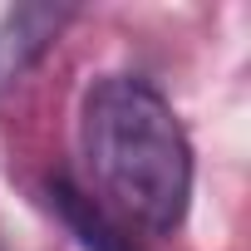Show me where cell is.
Segmentation results:
<instances>
[{
	"mask_svg": "<svg viewBox=\"0 0 251 251\" xmlns=\"http://www.w3.org/2000/svg\"><path fill=\"white\" fill-rule=\"evenodd\" d=\"M79 143L99 192L128 226L153 236L182 226L192 202V143L148 79H99L79 108Z\"/></svg>",
	"mask_w": 251,
	"mask_h": 251,
	"instance_id": "obj_1",
	"label": "cell"
},
{
	"mask_svg": "<svg viewBox=\"0 0 251 251\" xmlns=\"http://www.w3.org/2000/svg\"><path fill=\"white\" fill-rule=\"evenodd\" d=\"M74 20L69 5H15L0 20V89H10L20 74H30L50 45L59 40V30Z\"/></svg>",
	"mask_w": 251,
	"mask_h": 251,
	"instance_id": "obj_2",
	"label": "cell"
},
{
	"mask_svg": "<svg viewBox=\"0 0 251 251\" xmlns=\"http://www.w3.org/2000/svg\"><path fill=\"white\" fill-rule=\"evenodd\" d=\"M45 197H50V207L59 212V222L79 236L84 251H133L128 231H123V226H118V222H113L89 192H79L69 177H50Z\"/></svg>",
	"mask_w": 251,
	"mask_h": 251,
	"instance_id": "obj_3",
	"label": "cell"
},
{
	"mask_svg": "<svg viewBox=\"0 0 251 251\" xmlns=\"http://www.w3.org/2000/svg\"><path fill=\"white\" fill-rule=\"evenodd\" d=\"M0 251H5V246H0Z\"/></svg>",
	"mask_w": 251,
	"mask_h": 251,
	"instance_id": "obj_4",
	"label": "cell"
}]
</instances>
